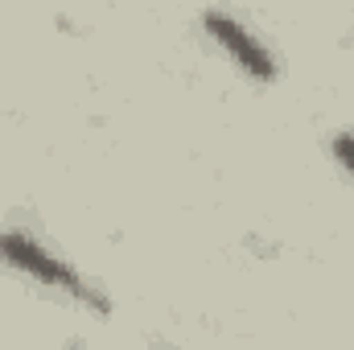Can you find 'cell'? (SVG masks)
Returning a JSON list of instances; mask_svg holds the SVG:
<instances>
[{"label": "cell", "instance_id": "cell-1", "mask_svg": "<svg viewBox=\"0 0 354 350\" xmlns=\"http://www.w3.org/2000/svg\"><path fill=\"white\" fill-rule=\"evenodd\" d=\"M0 260L8 264V268H17V272H25V276H33L46 288H58V293H66L75 301L95 305V309H107V301L99 297V288L91 280H83L71 264H62L54 252H46L25 231H0Z\"/></svg>", "mask_w": 354, "mask_h": 350}, {"label": "cell", "instance_id": "cell-3", "mask_svg": "<svg viewBox=\"0 0 354 350\" xmlns=\"http://www.w3.org/2000/svg\"><path fill=\"white\" fill-rule=\"evenodd\" d=\"M334 157L354 174V136L351 132H338V136H334Z\"/></svg>", "mask_w": 354, "mask_h": 350}, {"label": "cell", "instance_id": "cell-2", "mask_svg": "<svg viewBox=\"0 0 354 350\" xmlns=\"http://www.w3.org/2000/svg\"><path fill=\"white\" fill-rule=\"evenodd\" d=\"M206 29H210V37L252 75V79H272L276 75V62H272V54H268L264 46L256 42V33L243 25V21H235L231 12H223V8H210L206 12Z\"/></svg>", "mask_w": 354, "mask_h": 350}]
</instances>
